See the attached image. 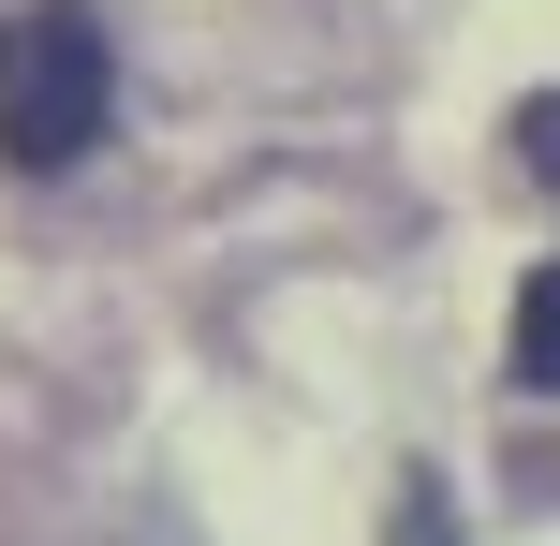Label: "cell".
Segmentation results:
<instances>
[{"instance_id": "1", "label": "cell", "mask_w": 560, "mask_h": 546, "mask_svg": "<svg viewBox=\"0 0 560 546\" xmlns=\"http://www.w3.org/2000/svg\"><path fill=\"white\" fill-rule=\"evenodd\" d=\"M118 118V59H104V15L89 0H30L0 15V163L15 177H74Z\"/></svg>"}, {"instance_id": "2", "label": "cell", "mask_w": 560, "mask_h": 546, "mask_svg": "<svg viewBox=\"0 0 560 546\" xmlns=\"http://www.w3.org/2000/svg\"><path fill=\"white\" fill-rule=\"evenodd\" d=\"M516 384H546V399H560V266L516 281Z\"/></svg>"}, {"instance_id": "3", "label": "cell", "mask_w": 560, "mask_h": 546, "mask_svg": "<svg viewBox=\"0 0 560 546\" xmlns=\"http://www.w3.org/2000/svg\"><path fill=\"white\" fill-rule=\"evenodd\" d=\"M516 163L560 193V89H532V104H516Z\"/></svg>"}, {"instance_id": "4", "label": "cell", "mask_w": 560, "mask_h": 546, "mask_svg": "<svg viewBox=\"0 0 560 546\" xmlns=\"http://www.w3.org/2000/svg\"><path fill=\"white\" fill-rule=\"evenodd\" d=\"M384 546H457V518H443V488H398V532Z\"/></svg>"}]
</instances>
